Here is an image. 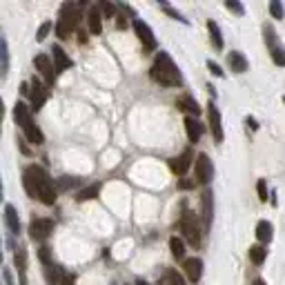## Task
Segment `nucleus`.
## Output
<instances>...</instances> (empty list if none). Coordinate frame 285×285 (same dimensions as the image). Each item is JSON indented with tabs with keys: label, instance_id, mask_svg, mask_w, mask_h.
<instances>
[{
	"label": "nucleus",
	"instance_id": "f03ea898",
	"mask_svg": "<svg viewBox=\"0 0 285 285\" xmlns=\"http://www.w3.org/2000/svg\"><path fill=\"white\" fill-rule=\"evenodd\" d=\"M27 172L32 174L34 183H36L38 201L45 203V205H53V203H56V187H53L49 174L40 167V165H32V167H27Z\"/></svg>",
	"mask_w": 285,
	"mask_h": 285
},
{
	"label": "nucleus",
	"instance_id": "2eb2a0df",
	"mask_svg": "<svg viewBox=\"0 0 285 285\" xmlns=\"http://www.w3.org/2000/svg\"><path fill=\"white\" fill-rule=\"evenodd\" d=\"M87 25H89V32L94 34V36H98V34L103 32V14H101V7H98V5L89 7V14H87Z\"/></svg>",
	"mask_w": 285,
	"mask_h": 285
},
{
	"label": "nucleus",
	"instance_id": "6ab92c4d",
	"mask_svg": "<svg viewBox=\"0 0 285 285\" xmlns=\"http://www.w3.org/2000/svg\"><path fill=\"white\" fill-rule=\"evenodd\" d=\"M5 223H7L11 234H20V218H18V212L14 205L5 207Z\"/></svg>",
	"mask_w": 285,
	"mask_h": 285
},
{
	"label": "nucleus",
	"instance_id": "f8f14e48",
	"mask_svg": "<svg viewBox=\"0 0 285 285\" xmlns=\"http://www.w3.org/2000/svg\"><path fill=\"white\" fill-rule=\"evenodd\" d=\"M192 160H194V154H192L190 149H185V152L180 154V156H176V159L169 160V167H172V172H174V174L185 176V172L190 169Z\"/></svg>",
	"mask_w": 285,
	"mask_h": 285
},
{
	"label": "nucleus",
	"instance_id": "ddd939ff",
	"mask_svg": "<svg viewBox=\"0 0 285 285\" xmlns=\"http://www.w3.org/2000/svg\"><path fill=\"white\" fill-rule=\"evenodd\" d=\"M185 132H187L190 142H198V141H201V136H203V132H205V125H203L198 118L187 116V118H185Z\"/></svg>",
	"mask_w": 285,
	"mask_h": 285
},
{
	"label": "nucleus",
	"instance_id": "0eeeda50",
	"mask_svg": "<svg viewBox=\"0 0 285 285\" xmlns=\"http://www.w3.org/2000/svg\"><path fill=\"white\" fill-rule=\"evenodd\" d=\"M132 27H134V32H136L138 40L142 42V47H145V49H154V47H156V38H154V32L149 29L147 22H142L141 18H134Z\"/></svg>",
	"mask_w": 285,
	"mask_h": 285
},
{
	"label": "nucleus",
	"instance_id": "79ce46f5",
	"mask_svg": "<svg viewBox=\"0 0 285 285\" xmlns=\"http://www.w3.org/2000/svg\"><path fill=\"white\" fill-rule=\"evenodd\" d=\"M207 67H210V71H212V74H214V76H218V78H221V76H223V69L218 67V65L214 63V60H207Z\"/></svg>",
	"mask_w": 285,
	"mask_h": 285
},
{
	"label": "nucleus",
	"instance_id": "72a5a7b5",
	"mask_svg": "<svg viewBox=\"0 0 285 285\" xmlns=\"http://www.w3.org/2000/svg\"><path fill=\"white\" fill-rule=\"evenodd\" d=\"M49 32H52V22H42V25L40 27H38V34H36V40L38 42H42V40H45V38H47V34Z\"/></svg>",
	"mask_w": 285,
	"mask_h": 285
},
{
	"label": "nucleus",
	"instance_id": "6e6552de",
	"mask_svg": "<svg viewBox=\"0 0 285 285\" xmlns=\"http://www.w3.org/2000/svg\"><path fill=\"white\" fill-rule=\"evenodd\" d=\"M29 87H32V91H29V98H32V109L34 111L42 109V105H45V101H47V96H49V89L38 78H32Z\"/></svg>",
	"mask_w": 285,
	"mask_h": 285
},
{
	"label": "nucleus",
	"instance_id": "412c9836",
	"mask_svg": "<svg viewBox=\"0 0 285 285\" xmlns=\"http://www.w3.org/2000/svg\"><path fill=\"white\" fill-rule=\"evenodd\" d=\"M176 105H178V109H183V111H187V114H192V116H198L201 114V107H198V103L192 98V96H180L178 101H176Z\"/></svg>",
	"mask_w": 285,
	"mask_h": 285
},
{
	"label": "nucleus",
	"instance_id": "9b49d317",
	"mask_svg": "<svg viewBox=\"0 0 285 285\" xmlns=\"http://www.w3.org/2000/svg\"><path fill=\"white\" fill-rule=\"evenodd\" d=\"M183 269H185V276H187V281L190 283H198L203 276V261L201 259H185L183 263Z\"/></svg>",
	"mask_w": 285,
	"mask_h": 285
},
{
	"label": "nucleus",
	"instance_id": "37998d69",
	"mask_svg": "<svg viewBox=\"0 0 285 285\" xmlns=\"http://www.w3.org/2000/svg\"><path fill=\"white\" fill-rule=\"evenodd\" d=\"M2 276H5V283L7 285H14V279H11V272H9V269H2Z\"/></svg>",
	"mask_w": 285,
	"mask_h": 285
},
{
	"label": "nucleus",
	"instance_id": "5701e85b",
	"mask_svg": "<svg viewBox=\"0 0 285 285\" xmlns=\"http://www.w3.org/2000/svg\"><path fill=\"white\" fill-rule=\"evenodd\" d=\"M14 259H16L18 274H20V285H27V252H25V248H18Z\"/></svg>",
	"mask_w": 285,
	"mask_h": 285
},
{
	"label": "nucleus",
	"instance_id": "dca6fc26",
	"mask_svg": "<svg viewBox=\"0 0 285 285\" xmlns=\"http://www.w3.org/2000/svg\"><path fill=\"white\" fill-rule=\"evenodd\" d=\"M52 53H53V67H56V74H63L65 69H69V67H71V58H69L67 53L63 52V47H58V45H53Z\"/></svg>",
	"mask_w": 285,
	"mask_h": 285
},
{
	"label": "nucleus",
	"instance_id": "aec40b11",
	"mask_svg": "<svg viewBox=\"0 0 285 285\" xmlns=\"http://www.w3.org/2000/svg\"><path fill=\"white\" fill-rule=\"evenodd\" d=\"M22 132H25V136H27V141L29 142H34V145H42L45 142V136H42V132L38 129V125L34 121H29L25 127H22Z\"/></svg>",
	"mask_w": 285,
	"mask_h": 285
},
{
	"label": "nucleus",
	"instance_id": "603ef678",
	"mask_svg": "<svg viewBox=\"0 0 285 285\" xmlns=\"http://www.w3.org/2000/svg\"><path fill=\"white\" fill-rule=\"evenodd\" d=\"M283 101H285V98H283Z\"/></svg>",
	"mask_w": 285,
	"mask_h": 285
},
{
	"label": "nucleus",
	"instance_id": "bb28decb",
	"mask_svg": "<svg viewBox=\"0 0 285 285\" xmlns=\"http://www.w3.org/2000/svg\"><path fill=\"white\" fill-rule=\"evenodd\" d=\"M207 29H210V38H212V45L214 49H223V36H221V29L214 20H207Z\"/></svg>",
	"mask_w": 285,
	"mask_h": 285
},
{
	"label": "nucleus",
	"instance_id": "473e14b6",
	"mask_svg": "<svg viewBox=\"0 0 285 285\" xmlns=\"http://www.w3.org/2000/svg\"><path fill=\"white\" fill-rule=\"evenodd\" d=\"M98 7H101V14L105 18H114V16H116V7L111 5V2H107V0H103Z\"/></svg>",
	"mask_w": 285,
	"mask_h": 285
},
{
	"label": "nucleus",
	"instance_id": "f3484780",
	"mask_svg": "<svg viewBox=\"0 0 285 285\" xmlns=\"http://www.w3.org/2000/svg\"><path fill=\"white\" fill-rule=\"evenodd\" d=\"M272 236H274V227H272V223L269 221L256 223V241H259L261 245H267L269 241H272Z\"/></svg>",
	"mask_w": 285,
	"mask_h": 285
},
{
	"label": "nucleus",
	"instance_id": "49530a36",
	"mask_svg": "<svg viewBox=\"0 0 285 285\" xmlns=\"http://www.w3.org/2000/svg\"><path fill=\"white\" fill-rule=\"evenodd\" d=\"M248 125H249V127H252V129H256V127H259V125H256V121H254V118H252V116H249V118H248Z\"/></svg>",
	"mask_w": 285,
	"mask_h": 285
},
{
	"label": "nucleus",
	"instance_id": "b1692460",
	"mask_svg": "<svg viewBox=\"0 0 285 285\" xmlns=\"http://www.w3.org/2000/svg\"><path fill=\"white\" fill-rule=\"evenodd\" d=\"M14 118H16V123L20 127H25L27 123L32 121V114H29V107L25 105V103H16L14 105Z\"/></svg>",
	"mask_w": 285,
	"mask_h": 285
},
{
	"label": "nucleus",
	"instance_id": "58836bf2",
	"mask_svg": "<svg viewBox=\"0 0 285 285\" xmlns=\"http://www.w3.org/2000/svg\"><path fill=\"white\" fill-rule=\"evenodd\" d=\"M38 256H40V261L45 263V267H47V265H52V259H49V248H40V249H38Z\"/></svg>",
	"mask_w": 285,
	"mask_h": 285
},
{
	"label": "nucleus",
	"instance_id": "de8ad7c7",
	"mask_svg": "<svg viewBox=\"0 0 285 285\" xmlns=\"http://www.w3.org/2000/svg\"><path fill=\"white\" fill-rule=\"evenodd\" d=\"M252 285H265V281H263V279H256Z\"/></svg>",
	"mask_w": 285,
	"mask_h": 285
},
{
	"label": "nucleus",
	"instance_id": "c9c22d12",
	"mask_svg": "<svg viewBox=\"0 0 285 285\" xmlns=\"http://www.w3.org/2000/svg\"><path fill=\"white\" fill-rule=\"evenodd\" d=\"M78 183V178H71V176H63L58 180V190H69V187H74Z\"/></svg>",
	"mask_w": 285,
	"mask_h": 285
},
{
	"label": "nucleus",
	"instance_id": "3c124183",
	"mask_svg": "<svg viewBox=\"0 0 285 285\" xmlns=\"http://www.w3.org/2000/svg\"><path fill=\"white\" fill-rule=\"evenodd\" d=\"M138 285H147V283H142V281H141V283H138Z\"/></svg>",
	"mask_w": 285,
	"mask_h": 285
},
{
	"label": "nucleus",
	"instance_id": "ea45409f",
	"mask_svg": "<svg viewBox=\"0 0 285 285\" xmlns=\"http://www.w3.org/2000/svg\"><path fill=\"white\" fill-rule=\"evenodd\" d=\"M167 285H185V281L180 279L176 272H169L167 274Z\"/></svg>",
	"mask_w": 285,
	"mask_h": 285
},
{
	"label": "nucleus",
	"instance_id": "cd10ccee",
	"mask_svg": "<svg viewBox=\"0 0 285 285\" xmlns=\"http://www.w3.org/2000/svg\"><path fill=\"white\" fill-rule=\"evenodd\" d=\"M169 249H172V256L174 259H185V241L178 236L169 238Z\"/></svg>",
	"mask_w": 285,
	"mask_h": 285
},
{
	"label": "nucleus",
	"instance_id": "2f4dec72",
	"mask_svg": "<svg viewBox=\"0 0 285 285\" xmlns=\"http://www.w3.org/2000/svg\"><path fill=\"white\" fill-rule=\"evenodd\" d=\"M269 14H272V18H279V20L285 16V9L279 0H272V2H269Z\"/></svg>",
	"mask_w": 285,
	"mask_h": 285
},
{
	"label": "nucleus",
	"instance_id": "e433bc0d",
	"mask_svg": "<svg viewBox=\"0 0 285 285\" xmlns=\"http://www.w3.org/2000/svg\"><path fill=\"white\" fill-rule=\"evenodd\" d=\"M256 192H259V198L261 201H267V183H265V178H261L259 183H256Z\"/></svg>",
	"mask_w": 285,
	"mask_h": 285
},
{
	"label": "nucleus",
	"instance_id": "9d476101",
	"mask_svg": "<svg viewBox=\"0 0 285 285\" xmlns=\"http://www.w3.org/2000/svg\"><path fill=\"white\" fill-rule=\"evenodd\" d=\"M207 121H210V132L214 136V141L221 142L223 141V125H221V111L216 109L214 103L207 105Z\"/></svg>",
	"mask_w": 285,
	"mask_h": 285
},
{
	"label": "nucleus",
	"instance_id": "393cba45",
	"mask_svg": "<svg viewBox=\"0 0 285 285\" xmlns=\"http://www.w3.org/2000/svg\"><path fill=\"white\" fill-rule=\"evenodd\" d=\"M98 192H101V183H94V185H89V187L80 190L78 196H76V201H78V203L91 201V198H96V196H98Z\"/></svg>",
	"mask_w": 285,
	"mask_h": 285
},
{
	"label": "nucleus",
	"instance_id": "a18cd8bd",
	"mask_svg": "<svg viewBox=\"0 0 285 285\" xmlns=\"http://www.w3.org/2000/svg\"><path fill=\"white\" fill-rule=\"evenodd\" d=\"M116 25H118V29H125V27H127V20H125V16H118Z\"/></svg>",
	"mask_w": 285,
	"mask_h": 285
},
{
	"label": "nucleus",
	"instance_id": "20e7f679",
	"mask_svg": "<svg viewBox=\"0 0 285 285\" xmlns=\"http://www.w3.org/2000/svg\"><path fill=\"white\" fill-rule=\"evenodd\" d=\"M178 227H180V232H183V238L192 245V248H198V245H201L203 232H201V225H198V221H196V216L192 212H185Z\"/></svg>",
	"mask_w": 285,
	"mask_h": 285
},
{
	"label": "nucleus",
	"instance_id": "1a4fd4ad",
	"mask_svg": "<svg viewBox=\"0 0 285 285\" xmlns=\"http://www.w3.org/2000/svg\"><path fill=\"white\" fill-rule=\"evenodd\" d=\"M52 232H53L52 218H36V221H32V225H29V236H32L34 241H45Z\"/></svg>",
	"mask_w": 285,
	"mask_h": 285
},
{
	"label": "nucleus",
	"instance_id": "4c0bfd02",
	"mask_svg": "<svg viewBox=\"0 0 285 285\" xmlns=\"http://www.w3.org/2000/svg\"><path fill=\"white\" fill-rule=\"evenodd\" d=\"M225 7H227L230 11H234V14H238V16H243V14H245V7H243V5H238V2H234V0H227Z\"/></svg>",
	"mask_w": 285,
	"mask_h": 285
},
{
	"label": "nucleus",
	"instance_id": "39448f33",
	"mask_svg": "<svg viewBox=\"0 0 285 285\" xmlns=\"http://www.w3.org/2000/svg\"><path fill=\"white\" fill-rule=\"evenodd\" d=\"M194 167H196V183L207 185L212 178H214V165H212L207 154H198V156H196Z\"/></svg>",
	"mask_w": 285,
	"mask_h": 285
},
{
	"label": "nucleus",
	"instance_id": "423d86ee",
	"mask_svg": "<svg viewBox=\"0 0 285 285\" xmlns=\"http://www.w3.org/2000/svg\"><path fill=\"white\" fill-rule=\"evenodd\" d=\"M34 65H36V69L42 74V78H45V83L47 85H53L56 83V67H53V63L49 60L47 53H38L36 58H34Z\"/></svg>",
	"mask_w": 285,
	"mask_h": 285
},
{
	"label": "nucleus",
	"instance_id": "f257e3e1",
	"mask_svg": "<svg viewBox=\"0 0 285 285\" xmlns=\"http://www.w3.org/2000/svg\"><path fill=\"white\" fill-rule=\"evenodd\" d=\"M152 78L156 83L165 85V87H178L183 83L180 78V71L176 67V63L169 58V53L160 52L156 53V58H154V65H152Z\"/></svg>",
	"mask_w": 285,
	"mask_h": 285
},
{
	"label": "nucleus",
	"instance_id": "4be33fe9",
	"mask_svg": "<svg viewBox=\"0 0 285 285\" xmlns=\"http://www.w3.org/2000/svg\"><path fill=\"white\" fill-rule=\"evenodd\" d=\"M9 74V47L5 36H0V78H7Z\"/></svg>",
	"mask_w": 285,
	"mask_h": 285
},
{
	"label": "nucleus",
	"instance_id": "7c9ffc66",
	"mask_svg": "<svg viewBox=\"0 0 285 285\" xmlns=\"http://www.w3.org/2000/svg\"><path fill=\"white\" fill-rule=\"evenodd\" d=\"M272 60H274V65H279V67H285V47L276 45V47L272 49Z\"/></svg>",
	"mask_w": 285,
	"mask_h": 285
},
{
	"label": "nucleus",
	"instance_id": "a878e982",
	"mask_svg": "<svg viewBox=\"0 0 285 285\" xmlns=\"http://www.w3.org/2000/svg\"><path fill=\"white\" fill-rule=\"evenodd\" d=\"M265 256H267V249H265V245L256 243L249 248V261H252L254 265H261L265 261Z\"/></svg>",
	"mask_w": 285,
	"mask_h": 285
},
{
	"label": "nucleus",
	"instance_id": "8fccbe9b",
	"mask_svg": "<svg viewBox=\"0 0 285 285\" xmlns=\"http://www.w3.org/2000/svg\"><path fill=\"white\" fill-rule=\"evenodd\" d=\"M0 263H2V252H0Z\"/></svg>",
	"mask_w": 285,
	"mask_h": 285
},
{
	"label": "nucleus",
	"instance_id": "c756f323",
	"mask_svg": "<svg viewBox=\"0 0 285 285\" xmlns=\"http://www.w3.org/2000/svg\"><path fill=\"white\" fill-rule=\"evenodd\" d=\"M263 34H265V42H267V47L269 52L276 47V34H274V27L272 25H265L263 27Z\"/></svg>",
	"mask_w": 285,
	"mask_h": 285
},
{
	"label": "nucleus",
	"instance_id": "09e8293b",
	"mask_svg": "<svg viewBox=\"0 0 285 285\" xmlns=\"http://www.w3.org/2000/svg\"><path fill=\"white\" fill-rule=\"evenodd\" d=\"M0 198H2V180H0Z\"/></svg>",
	"mask_w": 285,
	"mask_h": 285
},
{
	"label": "nucleus",
	"instance_id": "a19ab883",
	"mask_svg": "<svg viewBox=\"0 0 285 285\" xmlns=\"http://www.w3.org/2000/svg\"><path fill=\"white\" fill-rule=\"evenodd\" d=\"M196 185V180H192V178H180L178 180V190H192Z\"/></svg>",
	"mask_w": 285,
	"mask_h": 285
},
{
	"label": "nucleus",
	"instance_id": "c85d7f7f",
	"mask_svg": "<svg viewBox=\"0 0 285 285\" xmlns=\"http://www.w3.org/2000/svg\"><path fill=\"white\" fill-rule=\"evenodd\" d=\"M22 183H25V190H27V194L32 196V198H38V194H36V183H34V178H32V174L25 169V176H22Z\"/></svg>",
	"mask_w": 285,
	"mask_h": 285
},
{
	"label": "nucleus",
	"instance_id": "f704fd0d",
	"mask_svg": "<svg viewBox=\"0 0 285 285\" xmlns=\"http://www.w3.org/2000/svg\"><path fill=\"white\" fill-rule=\"evenodd\" d=\"M160 9H163L165 14H169V16H172V18H176V20H180V22H187V20H185V18L178 14V11L174 9V7H169V5H165V2H160Z\"/></svg>",
	"mask_w": 285,
	"mask_h": 285
},
{
	"label": "nucleus",
	"instance_id": "c03bdc74",
	"mask_svg": "<svg viewBox=\"0 0 285 285\" xmlns=\"http://www.w3.org/2000/svg\"><path fill=\"white\" fill-rule=\"evenodd\" d=\"M2 118H5V103L0 98V129H2Z\"/></svg>",
	"mask_w": 285,
	"mask_h": 285
},
{
	"label": "nucleus",
	"instance_id": "a211bd4d",
	"mask_svg": "<svg viewBox=\"0 0 285 285\" xmlns=\"http://www.w3.org/2000/svg\"><path fill=\"white\" fill-rule=\"evenodd\" d=\"M227 65H230V69L236 71V74L248 71V60H245V56L241 52H230L227 53Z\"/></svg>",
	"mask_w": 285,
	"mask_h": 285
},
{
	"label": "nucleus",
	"instance_id": "7ed1b4c3",
	"mask_svg": "<svg viewBox=\"0 0 285 285\" xmlns=\"http://www.w3.org/2000/svg\"><path fill=\"white\" fill-rule=\"evenodd\" d=\"M78 20H80L78 7L71 5V2L63 5V9H60V20L56 22V36H58L60 40H67V38L71 36V32L76 29Z\"/></svg>",
	"mask_w": 285,
	"mask_h": 285
},
{
	"label": "nucleus",
	"instance_id": "4468645a",
	"mask_svg": "<svg viewBox=\"0 0 285 285\" xmlns=\"http://www.w3.org/2000/svg\"><path fill=\"white\" fill-rule=\"evenodd\" d=\"M201 207H203V225H205V230H210L212 218H214V194H212V190L203 192Z\"/></svg>",
	"mask_w": 285,
	"mask_h": 285
}]
</instances>
